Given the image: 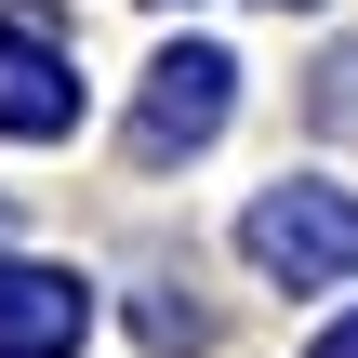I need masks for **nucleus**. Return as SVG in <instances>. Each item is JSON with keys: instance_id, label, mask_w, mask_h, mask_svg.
Returning a JSON list of instances; mask_svg holds the SVG:
<instances>
[{"instance_id": "3", "label": "nucleus", "mask_w": 358, "mask_h": 358, "mask_svg": "<svg viewBox=\"0 0 358 358\" xmlns=\"http://www.w3.org/2000/svg\"><path fill=\"white\" fill-rule=\"evenodd\" d=\"M80 332H93V292L66 266L0 252V358H80Z\"/></svg>"}, {"instance_id": "5", "label": "nucleus", "mask_w": 358, "mask_h": 358, "mask_svg": "<svg viewBox=\"0 0 358 358\" xmlns=\"http://www.w3.org/2000/svg\"><path fill=\"white\" fill-rule=\"evenodd\" d=\"M319 358H358V319H345V332H332V345H319Z\"/></svg>"}, {"instance_id": "2", "label": "nucleus", "mask_w": 358, "mask_h": 358, "mask_svg": "<svg viewBox=\"0 0 358 358\" xmlns=\"http://www.w3.org/2000/svg\"><path fill=\"white\" fill-rule=\"evenodd\" d=\"M226 120H239V66H226L213 40H173V53L146 66V93H133V159H146V173H159V159H199Z\"/></svg>"}, {"instance_id": "4", "label": "nucleus", "mask_w": 358, "mask_h": 358, "mask_svg": "<svg viewBox=\"0 0 358 358\" xmlns=\"http://www.w3.org/2000/svg\"><path fill=\"white\" fill-rule=\"evenodd\" d=\"M0 133H13V146L80 133V66H66L40 27H0Z\"/></svg>"}, {"instance_id": "1", "label": "nucleus", "mask_w": 358, "mask_h": 358, "mask_svg": "<svg viewBox=\"0 0 358 358\" xmlns=\"http://www.w3.org/2000/svg\"><path fill=\"white\" fill-rule=\"evenodd\" d=\"M239 252H252L279 292H332V279H358V186H332V173H279V186L239 213Z\"/></svg>"}, {"instance_id": "6", "label": "nucleus", "mask_w": 358, "mask_h": 358, "mask_svg": "<svg viewBox=\"0 0 358 358\" xmlns=\"http://www.w3.org/2000/svg\"><path fill=\"white\" fill-rule=\"evenodd\" d=\"M266 13H292V0H266Z\"/></svg>"}]
</instances>
